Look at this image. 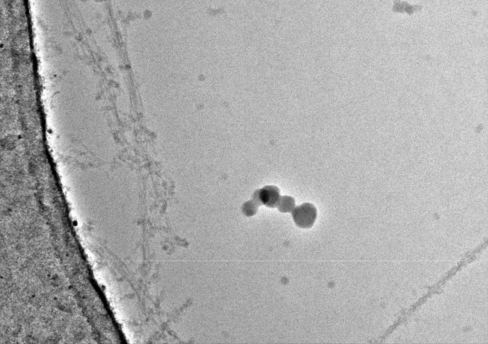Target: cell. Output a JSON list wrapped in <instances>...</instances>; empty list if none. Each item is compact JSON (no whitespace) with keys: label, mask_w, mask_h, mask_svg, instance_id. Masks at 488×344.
<instances>
[{"label":"cell","mask_w":488,"mask_h":344,"mask_svg":"<svg viewBox=\"0 0 488 344\" xmlns=\"http://www.w3.org/2000/svg\"><path fill=\"white\" fill-rule=\"evenodd\" d=\"M316 211L309 205H304L295 211V218L297 224L302 226H310L314 222Z\"/></svg>","instance_id":"obj_1"},{"label":"cell","mask_w":488,"mask_h":344,"mask_svg":"<svg viewBox=\"0 0 488 344\" xmlns=\"http://www.w3.org/2000/svg\"><path fill=\"white\" fill-rule=\"evenodd\" d=\"M259 198L263 203L271 207L278 204L280 200L277 188L272 186H268L263 189L259 195Z\"/></svg>","instance_id":"obj_2"},{"label":"cell","mask_w":488,"mask_h":344,"mask_svg":"<svg viewBox=\"0 0 488 344\" xmlns=\"http://www.w3.org/2000/svg\"><path fill=\"white\" fill-rule=\"evenodd\" d=\"M278 203L280 207L286 211L289 210L293 205V201L289 197H284V199H280Z\"/></svg>","instance_id":"obj_3"}]
</instances>
